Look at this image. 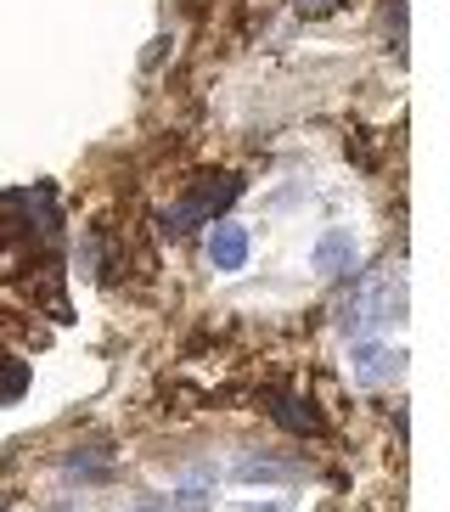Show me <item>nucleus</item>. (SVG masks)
<instances>
[{"instance_id": "obj_1", "label": "nucleus", "mask_w": 450, "mask_h": 512, "mask_svg": "<svg viewBox=\"0 0 450 512\" xmlns=\"http://www.w3.org/2000/svg\"><path fill=\"white\" fill-rule=\"evenodd\" d=\"M237 192H242V175H203V181H192L180 192V203L169 209V226L192 231L203 220H225V209L237 203Z\"/></svg>"}, {"instance_id": "obj_2", "label": "nucleus", "mask_w": 450, "mask_h": 512, "mask_svg": "<svg viewBox=\"0 0 450 512\" xmlns=\"http://www.w3.org/2000/svg\"><path fill=\"white\" fill-rule=\"evenodd\" d=\"M400 299H405V293H400V282L377 271L372 282H366V287L355 293V299L344 304V316H338V321H344V332H355V338H372L377 327H389V321L405 310Z\"/></svg>"}, {"instance_id": "obj_3", "label": "nucleus", "mask_w": 450, "mask_h": 512, "mask_svg": "<svg viewBox=\"0 0 450 512\" xmlns=\"http://www.w3.org/2000/svg\"><path fill=\"white\" fill-rule=\"evenodd\" d=\"M349 366H355L360 383H394V377L405 372V349L389 344V338H355Z\"/></svg>"}, {"instance_id": "obj_4", "label": "nucleus", "mask_w": 450, "mask_h": 512, "mask_svg": "<svg viewBox=\"0 0 450 512\" xmlns=\"http://www.w3.org/2000/svg\"><path fill=\"white\" fill-rule=\"evenodd\" d=\"M209 259H214V271H242V265H248V231H242L237 220H214Z\"/></svg>"}, {"instance_id": "obj_5", "label": "nucleus", "mask_w": 450, "mask_h": 512, "mask_svg": "<svg viewBox=\"0 0 450 512\" xmlns=\"http://www.w3.org/2000/svg\"><path fill=\"white\" fill-rule=\"evenodd\" d=\"M310 265H315V276H344L349 265H355V237H349V231H327V237L310 248Z\"/></svg>"}, {"instance_id": "obj_6", "label": "nucleus", "mask_w": 450, "mask_h": 512, "mask_svg": "<svg viewBox=\"0 0 450 512\" xmlns=\"http://www.w3.org/2000/svg\"><path fill=\"white\" fill-rule=\"evenodd\" d=\"M107 467H113V456H107V445H102L96 456H90V451H74L68 462H62V473H68V479H107Z\"/></svg>"}, {"instance_id": "obj_7", "label": "nucleus", "mask_w": 450, "mask_h": 512, "mask_svg": "<svg viewBox=\"0 0 450 512\" xmlns=\"http://www.w3.org/2000/svg\"><path fill=\"white\" fill-rule=\"evenodd\" d=\"M209 507V479H186L175 490V512H203Z\"/></svg>"}, {"instance_id": "obj_8", "label": "nucleus", "mask_w": 450, "mask_h": 512, "mask_svg": "<svg viewBox=\"0 0 450 512\" xmlns=\"http://www.w3.org/2000/svg\"><path fill=\"white\" fill-rule=\"evenodd\" d=\"M237 479H242V484H259V479H287V462H265V456H259V462H242V467H237Z\"/></svg>"}, {"instance_id": "obj_9", "label": "nucleus", "mask_w": 450, "mask_h": 512, "mask_svg": "<svg viewBox=\"0 0 450 512\" xmlns=\"http://www.w3.org/2000/svg\"><path fill=\"white\" fill-rule=\"evenodd\" d=\"M23 383H29V372L0 355V400H17V394H23Z\"/></svg>"}, {"instance_id": "obj_10", "label": "nucleus", "mask_w": 450, "mask_h": 512, "mask_svg": "<svg viewBox=\"0 0 450 512\" xmlns=\"http://www.w3.org/2000/svg\"><path fill=\"white\" fill-rule=\"evenodd\" d=\"M270 406H276V417H282L287 428H299V434H310V428H315V417H310V411H299V406H293V400H282V394H276Z\"/></svg>"}, {"instance_id": "obj_11", "label": "nucleus", "mask_w": 450, "mask_h": 512, "mask_svg": "<svg viewBox=\"0 0 450 512\" xmlns=\"http://www.w3.org/2000/svg\"><path fill=\"white\" fill-rule=\"evenodd\" d=\"M299 12L304 17H327V12H338V0H299Z\"/></svg>"}, {"instance_id": "obj_12", "label": "nucleus", "mask_w": 450, "mask_h": 512, "mask_svg": "<svg viewBox=\"0 0 450 512\" xmlns=\"http://www.w3.org/2000/svg\"><path fill=\"white\" fill-rule=\"evenodd\" d=\"M130 512H169V507H164V501H135Z\"/></svg>"}, {"instance_id": "obj_13", "label": "nucleus", "mask_w": 450, "mask_h": 512, "mask_svg": "<svg viewBox=\"0 0 450 512\" xmlns=\"http://www.w3.org/2000/svg\"><path fill=\"white\" fill-rule=\"evenodd\" d=\"M242 512H282V501H259V507H242Z\"/></svg>"}]
</instances>
